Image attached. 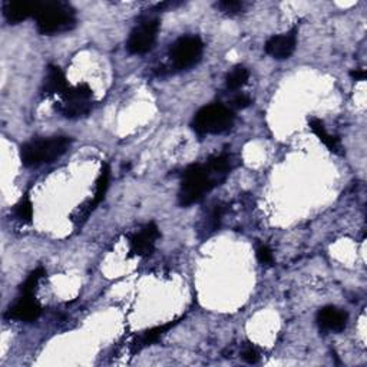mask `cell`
I'll use <instances>...</instances> for the list:
<instances>
[{"label": "cell", "instance_id": "1", "mask_svg": "<svg viewBox=\"0 0 367 367\" xmlns=\"http://www.w3.org/2000/svg\"><path fill=\"white\" fill-rule=\"evenodd\" d=\"M231 169L229 154H220L211 158L207 164H194L185 169L182 175L178 201L182 207H189L200 203L204 195L220 185Z\"/></svg>", "mask_w": 367, "mask_h": 367}, {"label": "cell", "instance_id": "2", "mask_svg": "<svg viewBox=\"0 0 367 367\" xmlns=\"http://www.w3.org/2000/svg\"><path fill=\"white\" fill-rule=\"evenodd\" d=\"M36 27L42 35H56L73 29L76 24L75 9L65 2L41 3L35 13Z\"/></svg>", "mask_w": 367, "mask_h": 367}, {"label": "cell", "instance_id": "3", "mask_svg": "<svg viewBox=\"0 0 367 367\" xmlns=\"http://www.w3.org/2000/svg\"><path fill=\"white\" fill-rule=\"evenodd\" d=\"M72 139L68 136H52L34 139L22 145L20 159L24 166H41L61 158L71 147Z\"/></svg>", "mask_w": 367, "mask_h": 367}, {"label": "cell", "instance_id": "4", "mask_svg": "<svg viewBox=\"0 0 367 367\" xmlns=\"http://www.w3.org/2000/svg\"><path fill=\"white\" fill-rule=\"evenodd\" d=\"M234 112L220 103L208 105L196 112L192 120V128L200 135L224 134L234 125Z\"/></svg>", "mask_w": 367, "mask_h": 367}, {"label": "cell", "instance_id": "5", "mask_svg": "<svg viewBox=\"0 0 367 367\" xmlns=\"http://www.w3.org/2000/svg\"><path fill=\"white\" fill-rule=\"evenodd\" d=\"M92 89L88 83H79L76 87H71L64 95L62 102L58 106V110L65 118L78 120L88 117L92 110Z\"/></svg>", "mask_w": 367, "mask_h": 367}, {"label": "cell", "instance_id": "6", "mask_svg": "<svg viewBox=\"0 0 367 367\" xmlns=\"http://www.w3.org/2000/svg\"><path fill=\"white\" fill-rule=\"evenodd\" d=\"M204 52V43L199 36H182L169 50L173 66L177 71H185L200 62Z\"/></svg>", "mask_w": 367, "mask_h": 367}, {"label": "cell", "instance_id": "7", "mask_svg": "<svg viewBox=\"0 0 367 367\" xmlns=\"http://www.w3.org/2000/svg\"><path fill=\"white\" fill-rule=\"evenodd\" d=\"M159 31V20L151 19L145 20L136 26L131 32L129 39L127 42V49L132 55H144L148 53L157 41Z\"/></svg>", "mask_w": 367, "mask_h": 367}, {"label": "cell", "instance_id": "8", "mask_svg": "<svg viewBox=\"0 0 367 367\" xmlns=\"http://www.w3.org/2000/svg\"><path fill=\"white\" fill-rule=\"evenodd\" d=\"M159 236V230L154 222L147 224L143 230L131 238V252L138 257L151 256Z\"/></svg>", "mask_w": 367, "mask_h": 367}, {"label": "cell", "instance_id": "9", "mask_svg": "<svg viewBox=\"0 0 367 367\" xmlns=\"http://www.w3.org/2000/svg\"><path fill=\"white\" fill-rule=\"evenodd\" d=\"M42 313V307L34 296H20L19 300L9 308L6 315L10 320L32 323L39 319Z\"/></svg>", "mask_w": 367, "mask_h": 367}, {"label": "cell", "instance_id": "10", "mask_svg": "<svg viewBox=\"0 0 367 367\" xmlns=\"http://www.w3.org/2000/svg\"><path fill=\"white\" fill-rule=\"evenodd\" d=\"M296 45H297V29L294 27L293 31L287 34L270 38L264 48L267 55H270L271 58L283 61V59H289L294 53Z\"/></svg>", "mask_w": 367, "mask_h": 367}, {"label": "cell", "instance_id": "11", "mask_svg": "<svg viewBox=\"0 0 367 367\" xmlns=\"http://www.w3.org/2000/svg\"><path fill=\"white\" fill-rule=\"evenodd\" d=\"M347 313H345L343 310L337 308L334 305H327L319 310L317 313V323L323 330L327 331H343L347 324Z\"/></svg>", "mask_w": 367, "mask_h": 367}, {"label": "cell", "instance_id": "12", "mask_svg": "<svg viewBox=\"0 0 367 367\" xmlns=\"http://www.w3.org/2000/svg\"><path fill=\"white\" fill-rule=\"evenodd\" d=\"M39 2H5L3 16L10 24H17L29 16H35Z\"/></svg>", "mask_w": 367, "mask_h": 367}, {"label": "cell", "instance_id": "13", "mask_svg": "<svg viewBox=\"0 0 367 367\" xmlns=\"http://www.w3.org/2000/svg\"><path fill=\"white\" fill-rule=\"evenodd\" d=\"M69 83L65 78V73L59 66L49 65L48 66V75L45 78L43 83V94L46 96L50 95H64L69 89Z\"/></svg>", "mask_w": 367, "mask_h": 367}, {"label": "cell", "instance_id": "14", "mask_svg": "<svg viewBox=\"0 0 367 367\" xmlns=\"http://www.w3.org/2000/svg\"><path fill=\"white\" fill-rule=\"evenodd\" d=\"M178 323V320L175 322H169L166 324H162V326H158V327H154V329H150V330H145L141 333L135 340L132 342V354L135 353H139L143 352L144 349L155 345L157 342H159V338L168 331L171 330L175 324Z\"/></svg>", "mask_w": 367, "mask_h": 367}, {"label": "cell", "instance_id": "15", "mask_svg": "<svg viewBox=\"0 0 367 367\" xmlns=\"http://www.w3.org/2000/svg\"><path fill=\"white\" fill-rule=\"evenodd\" d=\"M308 127L310 129L313 131V134L322 141V143L334 154H342V145H340V141H338V138L330 135L326 128H324V124L317 120V118H312L308 121Z\"/></svg>", "mask_w": 367, "mask_h": 367}, {"label": "cell", "instance_id": "16", "mask_svg": "<svg viewBox=\"0 0 367 367\" xmlns=\"http://www.w3.org/2000/svg\"><path fill=\"white\" fill-rule=\"evenodd\" d=\"M109 175H110L109 166L105 164V165L102 166V171H101L98 180H96L95 196H94V200L91 201V204H92L94 208H95V206H98L99 203H102L103 199H105V194H106L108 187H109Z\"/></svg>", "mask_w": 367, "mask_h": 367}, {"label": "cell", "instance_id": "17", "mask_svg": "<svg viewBox=\"0 0 367 367\" xmlns=\"http://www.w3.org/2000/svg\"><path fill=\"white\" fill-rule=\"evenodd\" d=\"M250 78V72L247 68L244 66H236L229 75L227 79H225V83H227V88L229 89H240L241 87L247 83Z\"/></svg>", "mask_w": 367, "mask_h": 367}, {"label": "cell", "instance_id": "18", "mask_svg": "<svg viewBox=\"0 0 367 367\" xmlns=\"http://www.w3.org/2000/svg\"><path fill=\"white\" fill-rule=\"evenodd\" d=\"M13 214L16 217V220L22 221V222H31L32 217H34V208H32V203L29 200V196H23V199L15 206Z\"/></svg>", "mask_w": 367, "mask_h": 367}, {"label": "cell", "instance_id": "19", "mask_svg": "<svg viewBox=\"0 0 367 367\" xmlns=\"http://www.w3.org/2000/svg\"><path fill=\"white\" fill-rule=\"evenodd\" d=\"M45 275V268L43 267H38L35 271H32L29 274V277L26 278L24 283L20 286V293L23 296H34L36 286L39 283V280Z\"/></svg>", "mask_w": 367, "mask_h": 367}, {"label": "cell", "instance_id": "20", "mask_svg": "<svg viewBox=\"0 0 367 367\" xmlns=\"http://www.w3.org/2000/svg\"><path fill=\"white\" fill-rule=\"evenodd\" d=\"M215 6L221 12L230 13V15L240 13L244 9V3L243 2H237V0H222V2H218Z\"/></svg>", "mask_w": 367, "mask_h": 367}, {"label": "cell", "instance_id": "21", "mask_svg": "<svg viewBox=\"0 0 367 367\" xmlns=\"http://www.w3.org/2000/svg\"><path fill=\"white\" fill-rule=\"evenodd\" d=\"M257 260L264 266H271L274 263L273 251L267 245H261L257 248Z\"/></svg>", "mask_w": 367, "mask_h": 367}, {"label": "cell", "instance_id": "22", "mask_svg": "<svg viewBox=\"0 0 367 367\" xmlns=\"http://www.w3.org/2000/svg\"><path fill=\"white\" fill-rule=\"evenodd\" d=\"M241 356H243V360L247 361L248 364H256L259 361V359H260L259 352L254 349L252 346H245V349L243 350Z\"/></svg>", "mask_w": 367, "mask_h": 367}, {"label": "cell", "instance_id": "23", "mask_svg": "<svg viewBox=\"0 0 367 367\" xmlns=\"http://www.w3.org/2000/svg\"><path fill=\"white\" fill-rule=\"evenodd\" d=\"M231 103H233V106L237 108V109H244V108H248L252 102H251V98H250L248 95L241 94V95H237V96L231 101Z\"/></svg>", "mask_w": 367, "mask_h": 367}, {"label": "cell", "instance_id": "24", "mask_svg": "<svg viewBox=\"0 0 367 367\" xmlns=\"http://www.w3.org/2000/svg\"><path fill=\"white\" fill-rule=\"evenodd\" d=\"M350 76L354 79V80H364L367 73L364 69H356V71H352L350 72Z\"/></svg>", "mask_w": 367, "mask_h": 367}]
</instances>
